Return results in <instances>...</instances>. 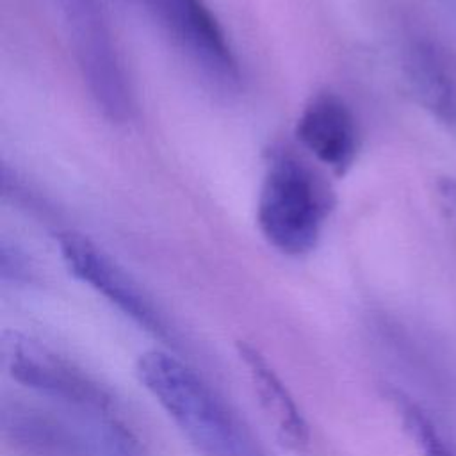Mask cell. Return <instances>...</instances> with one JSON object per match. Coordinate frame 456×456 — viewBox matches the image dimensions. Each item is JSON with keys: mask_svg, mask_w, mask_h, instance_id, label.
Instances as JSON below:
<instances>
[{"mask_svg": "<svg viewBox=\"0 0 456 456\" xmlns=\"http://www.w3.org/2000/svg\"><path fill=\"white\" fill-rule=\"evenodd\" d=\"M137 376L171 420L203 456H248L226 408L203 379L164 351H146Z\"/></svg>", "mask_w": 456, "mask_h": 456, "instance_id": "obj_3", "label": "cell"}, {"mask_svg": "<svg viewBox=\"0 0 456 456\" xmlns=\"http://www.w3.org/2000/svg\"><path fill=\"white\" fill-rule=\"evenodd\" d=\"M404 73L411 94L426 110L447 125L456 123V82L433 45H410L404 53Z\"/></svg>", "mask_w": 456, "mask_h": 456, "instance_id": "obj_9", "label": "cell"}, {"mask_svg": "<svg viewBox=\"0 0 456 456\" xmlns=\"http://www.w3.org/2000/svg\"><path fill=\"white\" fill-rule=\"evenodd\" d=\"M141 4L205 77L226 87L239 82V59L205 0H141Z\"/></svg>", "mask_w": 456, "mask_h": 456, "instance_id": "obj_5", "label": "cell"}, {"mask_svg": "<svg viewBox=\"0 0 456 456\" xmlns=\"http://www.w3.org/2000/svg\"><path fill=\"white\" fill-rule=\"evenodd\" d=\"M2 358L18 383L89 413L112 454L142 456L139 438L114 399L69 362L20 333L2 335Z\"/></svg>", "mask_w": 456, "mask_h": 456, "instance_id": "obj_2", "label": "cell"}, {"mask_svg": "<svg viewBox=\"0 0 456 456\" xmlns=\"http://www.w3.org/2000/svg\"><path fill=\"white\" fill-rule=\"evenodd\" d=\"M89 94L112 123L130 119V82L98 0H53Z\"/></svg>", "mask_w": 456, "mask_h": 456, "instance_id": "obj_4", "label": "cell"}, {"mask_svg": "<svg viewBox=\"0 0 456 456\" xmlns=\"http://www.w3.org/2000/svg\"><path fill=\"white\" fill-rule=\"evenodd\" d=\"M335 205L326 180L289 150L273 153L260 187L256 223L264 239L280 253L312 251Z\"/></svg>", "mask_w": 456, "mask_h": 456, "instance_id": "obj_1", "label": "cell"}, {"mask_svg": "<svg viewBox=\"0 0 456 456\" xmlns=\"http://www.w3.org/2000/svg\"><path fill=\"white\" fill-rule=\"evenodd\" d=\"M388 399L420 456H456V447L417 403L399 390H388Z\"/></svg>", "mask_w": 456, "mask_h": 456, "instance_id": "obj_10", "label": "cell"}, {"mask_svg": "<svg viewBox=\"0 0 456 456\" xmlns=\"http://www.w3.org/2000/svg\"><path fill=\"white\" fill-rule=\"evenodd\" d=\"M62 260L69 273L103 296L135 324L159 338H169V328L139 283L102 248L80 233L66 232L59 237Z\"/></svg>", "mask_w": 456, "mask_h": 456, "instance_id": "obj_6", "label": "cell"}, {"mask_svg": "<svg viewBox=\"0 0 456 456\" xmlns=\"http://www.w3.org/2000/svg\"><path fill=\"white\" fill-rule=\"evenodd\" d=\"M2 278L7 281H25L28 280L30 269L23 258L21 253H18L14 248L2 246Z\"/></svg>", "mask_w": 456, "mask_h": 456, "instance_id": "obj_11", "label": "cell"}, {"mask_svg": "<svg viewBox=\"0 0 456 456\" xmlns=\"http://www.w3.org/2000/svg\"><path fill=\"white\" fill-rule=\"evenodd\" d=\"M438 194L447 207L449 214L456 219V180L451 176H444L438 180Z\"/></svg>", "mask_w": 456, "mask_h": 456, "instance_id": "obj_12", "label": "cell"}, {"mask_svg": "<svg viewBox=\"0 0 456 456\" xmlns=\"http://www.w3.org/2000/svg\"><path fill=\"white\" fill-rule=\"evenodd\" d=\"M237 354L248 370L258 403L274 426L278 438L290 449H305L310 442L308 424L273 365L260 349L248 340L237 342Z\"/></svg>", "mask_w": 456, "mask_h": 456, "instance_id": "obj_8", "label": "cell"}, {"mask_svg": "<svg viewBox=\"0 0 456 456\" xmlns=\"http://www.w3.org/2000/svg\"><path fill=\"white\" fill-rule=\"evenodd\" d=\"M296 137L301 146L337 175L354 162L360 137L353 110L342 96L331 91L314 94L303 107Z\"/></svg>", "mask_w": 456, "mask_h": 456, "instance_id": "obj_7", "label": "cell"}]
</instances>
